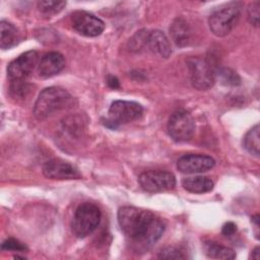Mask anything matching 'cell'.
Instances as JSON below:
<instances>
[{"label":"cell","instance_id":"obj_1","mask_svg":"<svg viewBox=\"0 0 260 260\" xmlns=\"http://www.w3.org/2000/svg\"><path fill=\"white\" fill-rule=\"evenodd\" d=\"M118 222L124 233L138 249H147L160 239L166 224L149 210L134 206H123L118 211Z\"/></svg>","mask_w":260,"mask_h":260},{"label":"cell","instance_id":"obj_2","mask_svg":"<svg viewBox=\"0 0 260 260\" xmlns=\"http://www.w3.org/2000/svg\"><path fill=\"white\" fill-rule=\"evenodd\" d=\"M71 103L72 96L66 89L58 86L47 87L41 91L35 103L34 115L38 120H45L55 113L65 110Z\"/></svg>","mask_w":260,"mask_h":260},{"label":"cell","instance_id":"obj_3","mask_svg":"<svg viewBox=\"0 0 260 260\" xmlns=\"http://www.w3.org/2000/svg\"><path fill=\"white\" fill-rule=\"evenodd\" d=\"M241 9L242 5L240 2H230L214 10L208 18L211 32L216 37L229 35L240 18Z\"/></svg>","mask_w":260,"mask_h":260},{"label":"cell","instance_id":"obj_4","mask_svg":"<svg viewBox=\"0 0 260 260\" xmlns=\"http://www.w3.org/2000/svg\"><path fill=\"white\" fill-rule=\"evenodd\" d=\"M102 213L100 208L89 202L80 204L73 215L71 230L78 238L90 235L100 224Z\"/></svg>","mask_w":260,"mask_h":260},{"label":"cell","instance_id":"obj_5","mask_svg":"<svg viewBox=\"0 0 260 260\" xmlns=\"http://www.w3.org/2000/svg\"><path fill=\"white\" fill-rule=\"evenodd\" d=\"M143 108L135 102L129 101H115L110 106L108 112V119L105 125L111 128H117L121 124H127L135 121L141 117Z\"/></svg>","mask_w":260,"mask_h":260},{"label":"cell","instance_id":"obj_6","mask_svg":"<svg viewBox=\"0 0 260 260\" xmlns=\"http://www.w3.org/2000/svg\"><path fill=\"white\" fill-rule=\"evenodd\" d=\"M187 64L193 87L199 90H205L213 86L216 77L215 71L206 60L191 57L188 59Z\"/></svg>","mask_w":260,"mask_h":260},{"label":"cell","instance_id":"obj_7","mask_svg":"<svg viewBox=\"0 0 260 260\" xmlns=\"http://www.w3.org/2000/svg\"><path fill=\"white\" fill-rule=\"evenodd\" d=\"M194 131L195 122L189 112L179 110L172 114L168 122V132L175 141L184 142L190 140Z\"/></svg>","mask_w":260,"mask_h":260},{"label":"cell","instance_id":"obj_8","mask_svg":"<svg viewBox=\"0 0 260 260\" xmlns=\"http://www.w3.org/2000/svg\"><path fill=\"white\" fill-rule=\"evenodd\" d=\"M138 182L144 191L155 193L173 189L176 185V178L168 171L150 170L140 174Z\"/></svg>","mask_w":260,"mask_h":260},{"label":"cell","instance_id":"obj_9","mask_svg":"<svg viewBox=\"0 0 260 260\" xmlns=\"http://www.w3.org/2000/svg\"><path fill=\"white\" fill-rule=\"evenodd\" d=\"M39 62V53L37 51H27L19 55L9 63L7 75L11 81L25 80Z\"/></svg>","mask_w":260,"mask_h":260},{"label":"cell","instance_id":"obj_10","mask_svg":"<svg viewBox=\"0 0 260 260\" xmlns=\"http://www.w3.org/2000/svg\"><path fill=\"white\" fill-rule=\"evenodd\" d=\"M71 23L77 32L85 37L100 36L105 28V23L101 18L82 10L72 13Z\"/></svg>","mask_w":260,"mask_h":260},{"label":"cell","instance_id":"obj_11","mask_svg":"<svg viewBox=\"0 0 260 260\" xmlns=\"http://www.w3.org/2000/svg\"><path fill=\"white\" fill-rule=\"evenodd\" d=\"M215 165V160L205 154L189 153L182 155L177 161V168L184 174L204 173L211 170Z\"/></svg>","mask_w":260,"mask_h":260},{"label":"cell","instance_id":"obj_12","mask_svg":"<svg viewBox=\"0 0 260 260\" xmlns=\"http://www.w3.org/2000/svg\"><path fill=\"white\" fill-rule=\"evenodd\" d=\"M43 174L45 177L53 180H73L80 178V174L74 166L59 158L47 160L43 166Z\"/></svg>","mask_w":260,"mask_h":260},{"label":"cell","instance_id":"obj_13","mask_svg":"<svg viewBox=\"0 0 260 260\" xmlns=\"http://www.w3.org/2000/svg\"><path fill=\"white\" fill-rule=\"evenodd\" d=\"M65 66L64 57L58 52H49L39 62L38 72L41 77L48 78L58 74Z\"/></svg>","mask_w":260,"mask_h":260},{"label":"cell","instance_id":"obj_14","mask_svg":"<svg viewBox=\"0 0 260 260\" xmlns=\"http://www.w3.org/2000/svg\"><path fill=\"white\" fill-rule=\"evenodd\" d=\"M146 48L161 58H169L172 54L169 39L161 30L158 29L147 31Z\"/></svg>","mask_w":260,"mask_h":260},{"label":"cell","instance_id":"obj_15","mask_svg":"<svg viewBox=\"0 0 260 260\" xmlns=\"http://www.w3.org/2000/svg\"><path fill=\"white\" fill-rule=\"evenodd\" d=\"M170 34L178 47H185L189 44L191 30L187 21L182 17H178L173 21L170 26Z\"/></svg>","mask_w":260,"mask_h":260},{"label":"cell","instance_id":"obj_16","mask_svg":"<svg viewBox=\"0 0 260 260\" xmlns=\"http://www.w3.org/2000/svg\"><path fill=\"white\" fill-rule=\"evenodd\" d=\"M182 186L188 192L201 194V193H206L212 190L213 181L206 176L188 177L182 181Z\"/></svg>","mask_w":260,"mask_h":260},{"label":"cell","instance_id":"obj_17","mask_svg":"<svg viewBox=\"0 0 260 260\" xmlns=\"http://www.w3.org/2000/svg\"><path fill=\"white\" fill-rule=\"evenodd\" d=\"M0 47L3 50L12 48L20 40L17 28L6 20H1L0 22Z\"/></svg>","mask_w":260,"mask_h":260},{"label":"cell","instance_id":"obj_18","mask_svg":"<svg viewBox=\"0 0 260 260\" xmlns=\"http://www.w3.org/2000/svg\"><path fill=\"white\" fill-rule=\"evenodd\" d=\"M205 254L209 258L214 259H235L236 253L231 248L224 247L215 242H205L204 243Z\"/></svg>","mask_w":260,"mask_h":260},{"label":"cell","instance_id":"obj_19","mask_svg":"<svg viewBox=\"0 0 260 260\" xmlns=\"http://www.w3.org/2000/svg\"><path fill=\"white\" fill-rule=\"evenodd\" d=\"M244 147L248 150L249 153L259 156V125L256 124L251 128L244 137Z\"/></svg>","mask_w":260,"mask_h":260},{"label":"cell","instance_id":"obj_20","mask_svg":"<svg viewBox=\"0 0 260 260\" xmlns=\"http://www.w3.org/2000/svg\"><path fill=\"white\" fill-rule=\"evenodd\" d=\"M31 85L26 83L25 80L11 81L10 83V94L13 99L24 100L31 93Z\"/></svg>","mask_w":260,"mask_h":260},{"label":"cell","instance_id":"obj_21","mask_svg":"<svg viewBox=\"0 0 260 260\" xmlns=\"http://www.w3.org/2000/svg\"><path fill=\"white\" fill-rule=\"evenodd\" d=\"M66 5L65 1H51L44 0L38 2L39 10L45 15H53L60 12Z\"/></svg>","mask_w":260,"mask_h":260},{"label":"cell","instance_id":"obj_22","mask_svg":"<svg viewBox=\"0 0 260 260\" xmlns=\"http://www.w3.org/2000/svg\"><path fill=\"white\" fill-rule=\"evenodd\" d=\"M216 75H218L221 82L226 85H239L241 83L240 76L232 69L221 68L217 71V73L215 72V76Z\"/></svg>","mask_w":260,"mask_h":260},{"label":"cell","instance_id":"obj_23","mask_svg":"<svg viewBox=\"0 0 260 260\" xmlns=\"http://www.w3.org/2000/svg\"><path fill=\"white\" fill-rule=\"evenodd\" d=\"M160 259H185L184 252L177 247H166L158 252Z\"/></svg>","mask_w":260,"mask_h":260},{"label":"cell","instance_id":"obj_24","mask_svg":"<svg viewBox=\"0 0 260 260\" xmlns=\"http://www.w3.org/2000/svg\"><path fill=\"white\" fill-rule=\"evenodd\" d=\"M147 31L145 29L137 31V34L130 41V48L134 51H140L141 49L146 47V37Z\"/></svg>","mask_w":260,"mask_h":260},{"label":"cell","instance_id":"obj_25","mask_svg":"<svg viewBox=\"0 0 260 260\" xmlns=\"http://www.w3.org/2000/svg\"><path fill=\"white\" fill-rule=\"evenodd\" d=\"M1 248H2V250L13 251V252H24L27 250V248L24 244H22L21 242H19L16 239H13V238H9V239L5 240L2 243Z\"/></svg>","mask_w":260,"mask_h":260},{"label":"cell","instance_id":"obj_26","mask_svg":"<svg viewBox=\"0 0 260 260\" xmlns=\"http://www.w3.org/2000/svg\"><path fill=\"white\" fill-rule=\"evenodd\" d=\"M259 7H260V2L255 1V2H252L248 8V19L250 23L253 24L254 26H258L259 24V14H260Z\"/></svg>","mask_w":260,"mask_h":260},{"label":"cell","instance_id":"obj_27","mask_svg":"<svg viewBox=\"0 0 260 260\" xmlns=\"http://www.w3.org/2000/svg\"><path fill=\"white\" fill-rule=\"evenodd\" d=\"M236 231H237V225L234 222L229 221V222L223 224L221 233L225 237H231V236H233L236 233Z\"/></svg>","mask_w":260,"mask_h":260},{"label":"cell","instance_id":"obj_28","mask_svg":"<svg viewBox=\"0 0 260 260\" xmlns=\"http://www.w3.org/2000/svg\"><path fill=\"white\" fill-rule=\"evenodd\" d=\"M107 83L108 85L111 87V88H118L120 86L119 84V80L115 77V76H112V75H109L107 77Z\"/></svg>","mask_w":260,"mask_h":260},{"label":"cell","instance_id":"obj_29","mask_svg":"<svg viewBox=\"0 0 260 260\" xmlns=\"http://www.w3.org/2000/svg\"><path fill=\"white\" fill-rule=\"evenodd\" d=\"M252 258H254V259H259L260 258V256H259V247H256L252 251Z\"/></svg>","mask_w":260,"mask_h":260}]
</instances>
